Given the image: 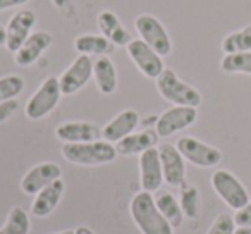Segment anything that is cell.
Here are the masks:
<instances>
[{"instance_id":"6da1fadb","label":"cell","mask_w":251,"mask_h":234,"mask_svg":"<svg viewBox=\"0 0 251 234\" xmlns=\"http://www.w3.org/2000/svg\"><path fill=\"white\" fill-rule=\"evenodd\" d=\"M131 215L143 234H174L169 220L158 210L151 193L141 191L131 202Z\"/></svg>"},{"instance_id":"7a4b0ae2","label":"cell","mask_w":251,"mask_h":234,"mask_svg":"<svg viewBox=\"0 0 251 234\" xmlns=\"http://www.w3.org/2000/svg\"><path fill=\"white\" fill-rule=\"evenodd\" d=\"M62 155L67 162L76 165H101L114 162L117 150L108 141H86V143H66Z\"/></svg>"},{"instance_id":"3957f363","label":"cell","mask_w":251,"mask_h":234,"mask_svg":"<svg viewBox=\"0 0 251 234\" xmlns=\"http://www.w3.org/2000/svg\"><path fill=\"white\" fill-rule=\"evenodd\" d=\"M157 90L167 102L181 107H198L201 104V95L191 84L179 79L172 69H164L157 78Z\"/></svg>"},{"instance_id":"277c9868","label":"cell","mask_w":251,"mask_h":234,"mask_svg":"<svg viewBox=\"0 0 251 234\" xmlns=\"http://www.w3.org/2000/svg\"><path fill=\"white\" fill-rule=\"evenodd\" d=\"M60 95H62V91H60L59 78H47L26 104V117L31 121L43 119L57 107Z\"/></svg>"},{"instance_id":"5b68a950","label":"cell","mask_w":251,"mask_h":234,"mask_svg":"<svg viewBox=\"0 0 251 234\" xmlns=\"http://www.w3.org/2000/svg\"><path fill=\"white\" fill-rule=\"evenodd\" d=\"M212 186L215 193L234 210H241L250 203V195L243 182L229 171L219 169L212 174Z\"/></svg>"},{"instance_id":"8992f818","label":"cell","mask_w":251,"mask_h":234,"mask_svg":"<svg viewBox=\"0 0 251 234\" xmlns=\"http://www.w3.org/2000/svg\"><path fill=\"white\" fill-rule=\"evenodd\" d=\"M134 26H136L140 40H143L148 47H151L158 55L165 57L171 53L172 50L171 36H169L167 29L164 28V25L155 16L150 14L138 16L136 21H134Z\"/></svg>"},{"instance_id":"52a82bcc","label":"cell","mask_w":251,"mask_h":234,"mask_svg":"<svg viewBox=\"0 0 251 234\" xmlns=\"http://www.w3.org/2000/svg\"><path fill=\"white\" fill-rule=\"evenodd\" d=\"M176 147L181 152L184 160L191 162L193 165H198V167H215L222 160V154H220L219 148L206 145L191 136L179 138Z\"/></svg>"},{"instance_id":"ba28073f","label":"cell","mask_w":251,"mask_h":234,"mask_svg":"<svg viewBox=\"0 0 251 234\" xmlns=\"http://www.w3.org/2000/svg\"><path fill=\"white\" fill-rule=\"evenodd\" d=\"M196 117H198V112L195 107H181V105H176V107L165 110L164 114L157 119V134L160 138H167L172 134L179 133V131L186 130L191 124H195Z\"/></svg>"},{"instance_id":"9c48e42d","label":"cell","mask_w":251,"mask_h":234,"mask_svg":"<svg viewBox=\"0 0 251 234\" xmlns=\"http://www.w3.org/2000/svg\"><path fill=\"white\" fill-rule=\"evenodd\" d=\"M127 53H129L131 60L136 64V67L145 74L147 78L157 79L162 73H164V59L158 55L151 47H148L143 40H133L127 45Z\"/></svg>"},{"instance_id":"30bf717a","label":"cell","mask_w":251,"mask_h":234,"mask_svg":"<svg viewBox=\"0 0 251 234\" xmlns=\"http://www.w3.org/2000/svg\"><path fill=\"white\" fill-rule=\"evenodd\" d=\"M93 76V60L90 55H79L59 78L62 95H74Z\"/></svg>"},{"instance_id":"8fae6325","label":"cell","mask_w":251,"mask_h":234,"mask_svg":"<svg viewBox=\"0 0 251 234\" xmlns=\"http://www.w3.org/2000/svg\"><path fill=\"white\" fill-rule=\"evenodd\" d=\"M60 176H62V169L59 165L53 162H43L26 172L21 181V189L26 195H38L43 188L60 179Z\"/></svg>"},{"instance_id":"7c38bea8","label":"cell","mask_w":251,"mask_h":234,"mask_svg":"<svg viewBox=\"0 0 251 234\" xmlns=\"http://www.w3.org/2000/svg\"><path fill=\"white\" fill-rule=\"evenodd\" d=\"M36 23V16L33 11H28V9H23V11L16 12L11 18L9 25L5 26L7 29V42H5V47H7L9 52H18L21 49L23 43L28 40V36L31 35V29Z\"/></svg>"},{"instance_id":"4fadbf2b","label":"cell","mask_w":251,"mask_h":234,"mask_svg":"<svg viewBox=\"0 0 251 234\" xmlns=\"http://www.w3.org/2000/svg\"><path fill=\"white\" fill-rule=\"evenodd\" d=\"M140 174L143 191L153 193L160 189L162 182H164V171H162L160 154H158L157 148H150V150L141 154Z\"/></svg>"},{"instance_id":"5bb4252c","label":"cell","mask_w":251,"mask_h":234,"mask_svg":"<svg viewBox=\"0 0 251 234\" xmlns=\"http://www.w3.org/2000/svg\"><path fill=\"white\" fill-rule=\"evenodd\" d=\"M162 162V171H164V181L171 186H181L184 182L186 165L184 157L177 150L176 145L165 143L158 148Z\"/></svg>"},{"instance_id":"9a60e30c","label":"cell","mask_w":251,"mask_h":234,"mask_svg":"<svg viewBox=\"0 0 251 234\" xmlns=\"http://www.w3.org/2000/svg\"><path fill=\"white\" fill-rule=\"evenodd\" d=\"M52 42H53V38L47 31L31 33V35L28 36V40L21 45V49L16 52V57H14L16 64L21 67L35 64L36 60L42 57V53L52 45Z\"/></svg>"},{"instance_id":"2e32d148","label":"cell","mask_w":251,"mask_h":234,"mask_svg":"<svg viewBox=\"0 0 251 234\" xmlns=\"http://www.w3.org/2000/svg\"><path fill=\"white\" fill-rule=\"evenodd\" d=\"M138 124H140V115H138L136 110H131V108L129 110H122L101 130V136L108 143H117L122 138L133 134Z\"/></svg>"},{"instance_id":"e0dca14e","label":"cell","mask_w":251,"mask_h":234,"mask_svg":"<svg viewBox=\"0 0 251 234\" xmlns=\"http://www.w3.org/2000/svg\"><path fill=\"white\" fill-rule=\"evenodd\" d=\"M55 134L64 143H86L100 140L101 130L91 123H64L55 130Z\"/></svg>"},{"instance_id":"ac0fdd59","label":"cell","mask_w":251,"mask_h":234,"mask_svg":"<svg viewBox=\"0 0 251 234\" xmlns=\"http://www.w3.org/2000/svg\"><path fill=\"white\" fill-rule=\"evenodd\" d=\"M97 23L101 35L107 40H110L115 47H127L133 42V35L126 29V26L119 21L117 14H114L112 11H101L98 14Z\"/></svg>"},{"instance_id":"d6986e66","label":"cell","mask_w":251,"mask_h":234,"mask_svg":"<svg viewBox=\"0 0 251 234\" xmlns=\"http://www.w3.org/2000/svg\"><path fill=\"white\" fill-rule=\"evenodd\" d=\"M64 184L62 179H57L52 184H49L47 188H43L42 191L36 195L35 202L31 205V212L35 217H47L55 210V207L59 205L60 198L64 195Z\"/></svg>"},{"instance_id":"ffe728a7","label":"cell","mask_w":251,"mask_h":234,"mask_svg":"<svg viewBox=\"0 0 251 234\" xmlns=\"http://www.w3.org/2000/svg\"><path fill=\"white\" fill-rule=\"evenodd\" d=\"M158 134L157 131H141L136 134H129V136L122 138L121 141H117L115 145V150L121 155H136V154H143V152L155 148V145L158 143Z\"/></svg>"},{"instance_id":"44dd1931","label":"cell","mask_w":251,"mask_h":234,"mask_svg":"<svg viewBox=\"0 0 251 234\" xmlns=\"http://www.w3.org/2000/svg\"><path fill=\"white\" fill-rule=\"evenodd\" d=\"M93 76L98 90L103 95H112L117 88V71L110 57L101 55L93 62Z\"/></svg>"},{"instance_id":"7402d4cb","label":"cell","mask_w":251,"mask_h":234,"mask_svg":"<svg viewBox=\"0 0 251 234\" xmlns=\"http://www.w3.org/2000/svg\"><path fill=\"white\" fill-rule=\"evenodd\" d=\"M114 47V43L103 35H81L74 40V49L79 52V55H108Z\"/></svg>"},{"instance_id":"603a6c76","label":"cell","mask_w":251,"mask_h":234,"mask_svg":"<svg viewBox=\"0 0 251 234\" xmlns=\"http://www.w3.org/2000/svg\"><path fill=\"white\" fill-rule=\"evenodd\" d=\"M155 203H157L160 213L169 220L172 227H179L182 224V210L181 205L177 203V200L174 198V195L169 191H158L155 196Z\"/></svg>"},{"instance_id":"cb8c5ba5","label":"cell","mask_w":251,"mask_h":234,"mask_svg":"<svg viewBox=\"0 0 251 234\" xmlns=\"http://www.w3.org/2000/svg\"><path fill=\"white\" fill-rule=\"evenodd\" d=\"M224 53H241L251 52V25L244 26L239 31H234L227 35L222 42Z\"/></svg>"},{"instance_id":"d4e9b609","label":"cell","mask_w":251,"mask_h":234,"mask_svg":"<svg viewBox=\"0 0 251 234\" xmlns=\"http://www.w3.org/2000/svg\"><path fill=\"white\" fill-rule=\"evenodd\" d=\"M29 217L21 207H14L9 212L7 220L0 227V234H28Z\"/></svg>"},{"instance_id":"484cf974","label":"cell","mask_w":251,"mask_h":234,"mask_svg":"<svg viewBox=\"0 0 251 234\" xmlns=\"http://www.w3.org/2000/svg\"><path fill=\"white\" fill-rule=\"evenodd\" d=\"M222 71L229 74H250L251 76V52H241V53H227L220 62Z\"/></svg>"},{"instance_id":"4316f807","label":"cell","mask_w":251,"mask_h":234,"mask_svg":"<svg viewBox=\"0 0 251 234\" xmlns=\"http://www.w3.org/2000/svg\"><path fill=\"white\" fill-rule=\"evenodd\" d=\"M25 90V79L18 74L0 78V104L14 100Z\"/></svg>"},{"instance_id":"83f0119b","label":"cell","mask_w":251,"mask_h":234,"mask_svg":"<svg viewBox=\"0 0 251 234\" xmlns=\"http://www.w3.org/2000/svg\"><path fill=\"white\" fill-rule=\"evenodd\" d=\"M179 205H181V210L186 217H189V219L198 217V207H200L198 189L195 186H186L181 191V202H179Z\"/></svg>"},{"instance_id":"f1b7e54d","label":"cell","mask_w":251,"mask_h":234,"mask_svg":"<svg viewBox=\"0 0 251 234\" xmlns=\"http://www.w3.org/2000/svg\"><path fill=\"white\" fill-rule=\"evenodd\" d=\"M236 233V222H234L232 215L222 213L215 219V222L210 226L206 234H234Z\"/></svg>"},{"instance_id":"f546056e","label":"cell","mask_w":251,"mask_h":234,"mask_svg":"<svg viewBox=\"0 0 251 234\" xmlns=\"http://www.w3.org/2000/svg\"><path fill=\"white\" fill-rule=\"evenodd\" d=\"M234 222L237 227H251V202L234 215Z\"/></svg>"},{"instance_id":"4dcf8cb0","label":"cell","mask_w":251,"mask_h":234,"mask_svg":"<svg viewBox=\"0 0 251 234\" xmlns=\"http://www.w3.org/2000/svg\"><path fill=\"white\" fill-rule=\"evenodd\" d=\"M16 107H18V104H16L14 100L4 102V105H0V123L7 119L9 115H11L12 112L16 110Z\"/></svg>"},{"instance_id":"1f68e13d","label":"cell","mask_w":251,"mask_h":234,"mask_svg":"<svg viewBox=\"0 0 251 234\" xmlns=\"http://www.w3.org/2000/svg\"><path fill=\"white\" fill-rule=\"evenodd\" d=\"M29 0H0V11H7L12 7H19V5L26 4Z\"/></svg>"},{"instance_id":"d6a6232c","label":"cell","mask_w":251,"mask_h":234,"mask_svg":"<svg viewBox=\"0 0 251 234\" xmlns=\"http://www.w3.org/2000/svg\"><path fill=\"white\" fill-rule=\"evenodd\" d=\"M5 42H7V29L0 25V45H5Z\"/></svg>"},{"instance_id":"836d02e7","label":"cell","mask_w":251,"mask_h":234,"mask_svg":"<svg viewBox=\"0 0 251 234\" xmlns=\"http://www.w3.org/2000/svg\"><path fill=\"white\" fill-rule=\"evenodd\" d=\"M74 233H76V234H95L93 231H91L90 227H86V226H79L76 231H74Z\"/></svg>"},{"instance_id":"e575fe53","label":"cell","mask_w":251,"mask_h":234,"mask_svg":"<svg viewBox=\"0 0 251 234\" xmlns=\"http://www.w3.org/2000/svg\"><path fill=\"white\" fill-rule=\"evenodd\" d=\"M234 234H251V227H239Z\"/></svg>"},{"instance_id":"d590c367","label":"cell","mask_w":251,"mask_h":234,"mask_svg":"<svg viewBox=\"0 0 251 234\" xmlns=\"http://www.w3.org/2000/svg\"><path fill=\"white\" fill-rule=\"evenodd\" d=\"M52 2L57 5V7H62V5H66V2H69V0H52Z\"/></svg>"},{"instance_id":"8d00e7d4","label":"cell","mask_w":251,"mask_h":234,"mask_svg":"<svg viewBox=\"0 0 251 234\" xmlns=\"http://www.w3.org/2000/svg\"><path fill=\"white\" fill-rule=\"evenodd\" d=\"M57 234H76L74 231H64V233H57Z\"/></svg>"}]
</instances>
